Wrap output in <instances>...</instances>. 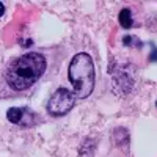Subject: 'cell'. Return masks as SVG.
I'll return each mask as SVG.
<instances>
[{"label": "cell", "instance_id": "6da1fadb", "mask_svg": "<svg viewBox=\"0 0 157 157\" xmlns=\"http://www.w3.org/2000/svg\"><path fill=\"white\" fill-rule=\"evenodd\" d=\"M47 61L38 52H29L10 63L5 72L6 85L14 91H25L35 85L46 72Z\"/></svg>", "mask_w": 157, "mask_h": 157}, {"label": "cell", "instance_id": "7a4b0ae2", "mask_svg": "<svg viewBox=\"0 0 157 157\" xmlns=\"http://www.w3.org/2000/svg\"><path fill=\"white\" fill-rule=\"evenodd\" d=\"M68 78L72 83L74 94L78 99H86L94 90V63L88 54H75L68 68Z\"/></svg>", "mask_w": 157, "mask_h": 157}, {"label": "cell", "instance_id": "3957f363", "mask_svg": "<svg viewBox=\"0 0 157 157\" xmlns=\"http://www.w3.org/2000/svg\"><path fill=\"white\" fill-rule=\"evenodd\" d=\"M75 104V94L68 88H58L47 102V112L52 116H63L66 115Z\"/></svg>", "mask_w": 157, "mask_h": 157}, {"label": "cell", "instance_id": "277c9868", "mask_svg": "<svg viewBox=\"0 0 157 157\" xmlns=\"http://www.w3.org/2000/svg\"><path fill=\"white\" fill-rule=\"evenodd\" d=\"M6 118L13 124H32L33 120H36V115L27 107H11L6 112Z\"/></svg>", "mask_w": 157, "mask_h": 157}, {"label": "cell", "instance_id": "5b68a950", "mask_svg": "<svg viewBox=\"0 0 157 157\" xmlns=\"http://www.w3.org/2000/svg\"><path fill=\"white\" fill-rule=\"evenodd\" d=\"M118 21H120L121 27L123 29H130L134 25V21H132V13H130L129 8H123L118 14Z\"/></svg>", "mask_w": 157, "mask_h": 157}, {"label": "cell", "instance_id": "8992f818", "mask_svg": "<svg viewBox=\"0 0 157 157\" xmlns=\"http://www.w3.org/2000/svg\"><path fill=\"white\" fill-rule=\"evenodd\" d=\"M123 44H124V46H129V47H134V46H135V47H138V49L143 46V43L140 41V39H137V38L132 36V35H126V36L123 38Z\"/></svg>", "mask_w": 157, "mask_h": 157}, {"label": "cell", "instance_id": "52a82bcc", "mask_svg": "<svg viewBox=\"0 0 157 157\" xmlns=\"http://www.w3.org/2000/svg\"><path fill=\"white\" fill-rule=\"evenodd\" d=\"M149 60H151V61H157V47H155V46L152 47V52H151Z\"/></svg>", "mask_w": 157, "mask_h": 157}, {"label": "cell", "instance_id": "ba28073f", "mask_svg": "<svg viewBox=\"0 0 157 157\" xmlns=\"http://www.w3.org/2000/svg\"><path fill=\"white\" fill-rule=\"evenodd\" d=\"M3 13H5V6L3 3H0V16H3Z\"/></svg>", "mask_w": 157, "mask_h": 157}, {"label": "cell", "instance_id": "9c48e42d", "mask_svg": "<svg viewBox=\"0 0 157 157\" xmlns=\"http://www.w3.org/2000/svg\"><path fill=\"white\" fill-rule=\"evenodd\" d=\"M155 107H157V101H155Z\"/></svg>", "mask_w": 157, "mask_h": 157}]
</instances>
